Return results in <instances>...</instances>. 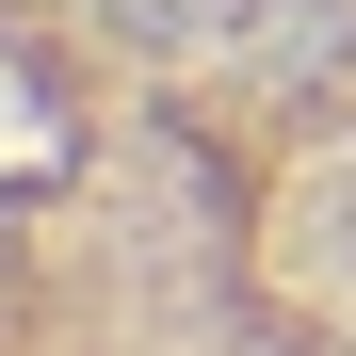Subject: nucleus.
<instances>
[{
	"instance_id": "nucleus-1",
	"label": "nucleus",
	"mask_w": 356,
	"mask_h": 356,
	"mask_svg": "<svg viewBox=\"0 0 356 356\" xmlns=\"http://www.w3.org/2000/svg\"><path fill=\"white\" fill-rule=\"evenodd\" d=\"M0 356H356V0H0Z\"/></svg>"
}]
</instances>
